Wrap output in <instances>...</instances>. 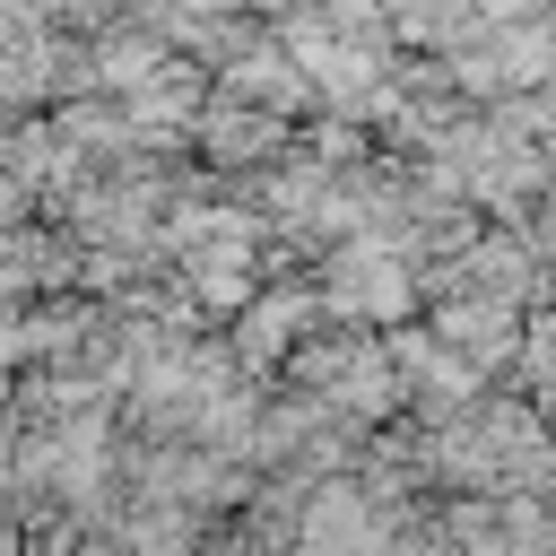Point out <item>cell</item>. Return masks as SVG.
Here are the masks:
<instances>
[{"label":"cell","instance_id":"cell-1","mask_svg":"<svg viewBox=\"0 0 556 556\" xmlns=\"http://www.w3.org/2000/svg\"><path fill=\"white\" fill-rule=\"evenodd\" d=\"M0 391H9V374H0Z\"/></svg>","mask_w":556,"mask_h":556}]
</instances>
